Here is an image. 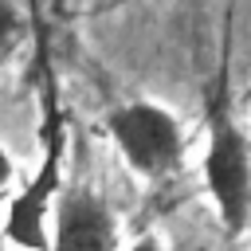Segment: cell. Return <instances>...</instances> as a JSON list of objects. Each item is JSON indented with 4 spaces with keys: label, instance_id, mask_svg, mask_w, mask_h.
<instances>
[{
    "label": "cell",
    "instance_id": "6da1fadb",
    "mask_svg": "<svg viewBox=\"0 0 251 251\" xmlns=\"http://www.w3.org/2000/svg\"><path fill=\"white\" fill-rule=\"evenodd\" d=\"M204 184L216 200V212H220L227 235L247 231V224H251V141L235 126L224 98H216L212 114H208Z\"/></svg>",
    "mask_w": 251,
    "mask_h": 251
},
{
    "label": "cell",
    "instance_id": "7a4b0ae2",
    "mask_svg": "<svg viewBox=\"0 0 251 251\" xmlns=\"http://www.w3.org/2000/svg\"><path fill=\"white\" fill-rule=\"evenodd\" d=\"M106 129L118 153L126 157V165L149 180H161L180 165V153H184L180 122L157 102H126L110 110Z\"/></svg>",
    "mask_w": 251,
    "mask_h": 251
},
{
    "label": "cell",
    "instance_id": "3957f363",
    "mask_svg": "<svg viewBox=\"0 0 251 251\" xmlns=\"http://www.w3.org/2000/svg\"><path fill=\"white\" fill-rule=\"evenodd\" d=\"M63 184V118L55 102H47L43 118V161L27 176V184L12 196L4 235L24 251H47V204L59 196Z\"/></svg>",
    "mask_w": 251,
    "mask_h": 251
},
{
    "label": "cell",
    "instance_id": "277c9868",
    "mask_svg": "<svg viewBox=\"0 0 251 251\" xmlns=\"http://www.w3.org/2000/svg\"><path fill=\"white\" fill-rule=\"evenodd\" d=\"M47 251H118V224L110 204L94 188L63 192Z\"/></svg>",
    "mask_w": 251,
    "mask_h": 251
},
{
    "label": "cell",
    "instance_id": "5b68a950",
    "mask_svg": "<svg viewBox=\"0 0 251 251\" xmlns=\"http://www.w3.org/2000/svg\"><path fill=\"white\" fill-rule=\"evenodd\" d=\"M20 27H24V20H20L16 4H12V0H0V55H4V51L16 43Z\"/></svg>",
    "mask_w": 251,
    "mask_h": 251
},
{
    "label": "cell",
    "instance_id": "8992f818",
    "mask_svg": "<svg viewBox=\"0 0 251 251\" xmlns=\"http://www.w3.org/2000/svg\"><path fill=\"white\" fill-rule=\"evenodd\" d=\"M8 184H12V161H8V153L0 149V200H4V192H8Z\"/></svg>",
    "mask_w": 251,
    "mask_h": 251
},
{
    "label": "cell",
    "instance_id": "52a82bcc",
    "mask_svg": "<svg viewBox=\"0 0 251 251\" xmlns=\"http://www.w3.org/2000/svg\"><path fill=\"white\" fill-rule=\"evenodd\" d=\"M129 251H165V247H161V243H157L153 235H141V239H137V243H133Z\"/></svg>",
    "mask_w": 251,
    "mask_h": 251
}]
</instances>
